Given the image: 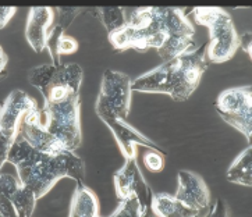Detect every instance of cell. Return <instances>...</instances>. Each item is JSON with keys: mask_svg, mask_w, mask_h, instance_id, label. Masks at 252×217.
Here are the masks:
<instances>
[{"mask_svg": "<svg viewBox=\"0 0 252 217\" xmlns=\"http://www.w3.org/2000/svg\"><path fill=\"white\" fill-rule=\"evenodd\" d=\"M238 45L244 49V52H247L248 57L251 59L252 56V39H251V32L243 33L241 36H238Z\"/></svg>", "mask_w": 252, "mask_h": 217, "instance_id": "cell-29", "label": "cell"}, {"mask_svg": "<svg viewBox=\"0 0 252 217\" xmlns=\"http://www.w3.org/2000/svg\"><path fill=\"white\" fill-rule=\"evenodd\" d=\"M95 13L98 14L102 24L105 25L109 35L120 31L127 23L124 17V11L120 7H98L95 10Z\"/></svg>", "mask_w": 252, "mask_h": 217, "instance_id": "cell-19", "label": "cell"}, {"mask_svg": "<svg viewBox=\"0 0 252 217\" xmlns=\"http://www.w3.org/2000/svg\"><path fill=\"white\" fill-rule=\"evenodd\" d=\"M194 27L177 7H139L120 31L110 33L109 40L117 50L135 49L144 52L158 49L173 35L194 36Z\"/></svg>", "mask_w": 252, "mask_h": 217, "instance_id": "cell-2", "label": "cell"}, {"mask_svg": "<svg viewBox=\"0 0 252 217\" xmlns=\"http://www.w3.org/2000/svg\"><path fill=\"white\" fill-rule=\"evenodd\" d=\"M36 109V102L27 92L14 89L0 107V128L17 135L25 114Z\"/></svg>", "mask_w": 252, "mask_h": 217, "instance_id": "cell-12", "label": "cell"}, {"mask_svg": "<svg viewBox=\"0 0 252 217\" xmlns=\"http://www.w3.org/2000/svg\"><path fill=\"white\" fill-rule=\"evenodd\" d=\"M226 177L230 183L244 186L252 185V148L251 145L236 157L228 167Z\"/></svg>", "mask_w": 252, "mask_h": 217, "instance_id": "cell-17", "label": "cell"}, {"mask_svg": "<svg viewBox=\"0 0 252 217\" xmlns=\"http://www.w3.org/2000/svg\"><path fill=\"white\" fill-rule=\"evenodd\" d=\"M174 198L184 206L198 212L211 205V191L208 185L198 174L188 170L179 171V189Z\"/></svg>", "mask_w": 252, "mask_h": 217, "instance_id": "cell-11", "label": "cell"}, {"mask_svg": "<svg viewBox=\"0 0 252 217\" xmlns=\"http://www.w3.org/2000/svg\"><path fill=\"white\" fill-rule=\"evenodd\" d=\"M220 117L238 129L251 145L252 141V87H237L223 91L216 100Z\"/></svg>", "mask_w": 252, "mask_h": 217, "instance_id": "cell-8", "label": "cell"}, {"mask_svg": "<svg viewBox=\"0 0 252 217\" xmlns=\"http://www.w3.org/2000/svg\"><path fill=\"white\" fill-rule=\"evenodd\" d=\"M18 134L24 138L33 149L49 156H59L68 151L56 137H53L49 131L45 128L42 123V110L39 109L25 114L20 124Z\"/></svg>", "mask_w": 252, "mask_h": 217, "instance_id": "cell-9", "label": "cell"}, {"mask_svg": "<svg viewBox=\"0 0 252 217\" xmlns=\"http://www.w3.org/2000/svg\"><path fill=\"white\" fill-rule=\"evenodd\" d=\"M80 117V96L73 97L62 103H43L42 123L45 128L71 152H75L80 148L82 141Z\"/></svg>", "mask_w": 252, "mask_h": 217, "instance_id": "cell-6", "label": "cell"}, {"mask_svg": "<svg viewBox=\"0 0 252 217\" xmlns=\"http://www.w3.org/2000/svg\"><path fill=\"white\" fill-rule=\"evenodd\" d=\"M131 81L130 75L114 70H106L102 77L95 110L100 120L119 119L124 120L131 107Z\"/></svg>", "mask_w": 252, "mask_h": 217, "instance_id": "cell-7", "label": "cell"}, {"mask_svg": "<svg viewBox=\"0 0 252 217\" xmlns=\"http://www.w3.org/2000/svg\"><path fill=\"white\" fill-rule=\"evenodd\" d=\"M16 7H0V30L8 24V21L16 14Z\"/></svg>", "mask_w": 252, "mask_h": 217, "instance_id": "cell-28", "label": "cell"}, {"mask_svg": "<svg viewBox=\"0 0 252 217\" xmlns=\"http://www.w3.org/2000/svg\"><path fill=\"white\" fill-rule=\"evenodd\" d=\"M103 123L109 127V129L113 132L114 138L117 144L120 146V151L124 155L126 159H137V146L141 145L148 149H156L162 151L154 141L149 138L144 137L137 129H134L131 125H128L124 120L119 119H103ZM163 152V151H162Z\"/></svg>", "mask_w": 252, "mask_h": 217, "instance_id": "cell-13", "label": "cell"}, {"mask_svg": "<svg viewBox=\"0 0 252 217\" xmlns=\"http://www.w3.org/2000/svg\"><path fill=\"white\" fill-rule=\"evenodd\" d=\"M16 137L17 135L14 134H10L7 131L0 128V170L3 167V164L7 161L8 153H10V149L13 146Z\"/></svg>", "mask_w": 252, "mask_h": 217, "instance_id": "cell-25", "label": "cell"}, {"mask_svg": "<svg viewBox=\"0 0 252 217\" xmlns=\"http://www.w3.org/2000/svg\"><path fill=\"white\" fill-rule=\"evenodd\" d=\"M110 217H156L152 212L151 203H148L145 206H141L139 201L132 196L128 199L120 201L119 208L116 209L113 215Z\"/></svg>", "mask_w": 252, "mask_h": 217, "instance_id": "cell-20", "label": "cell"}, {"mask_svg": "<svg viewBox=\"0 0 252 217\" xmlns=\"http://www.w3.org/2000/svg\"><path fill=\"white\" fill-rule=\"evenodd\" d=\"M64 33V30L59 25H55L50 30L49 35H48V42H46V49L49 50L50 57H52V63L53 64H60V57L57 56V42L60 39V36Z\"/></svg>", "mask_w": 252, "mask_h": 217, "instance_id": "cell-24", "label": "cell"}, {"mask_svg": "<svg viewBox=\"0 0 252 217\" xmlns=\"http://www.w3.org/2000/svg\"><path fill=\"white\" fill-rule=\"evenodd\" d=\"M7 55L4 53L3 48L0 46V80H3L6 75H7V71H6V67H7Z\"/></svg>", "mask_w": 252, "mask_h": 217, "instance_id": "cell-30", "label": "cell"}, {"mask_svg": "<svg viewBox=\"0 0 252 217\" xmlns=\"http://www.w3.org/2000/svg\"><path fill=\"white\" fill-rule=\"evenodd\" d=\"M84 72L77 63L41 64L28 71V81L43 96V103H62L80 96Z\"/></svg>", "mask_w": 252, "mask_h": 217, "instance_id": "cell-4", "label": "cell"}, {"mask_svg": "<svg viewBox=\"0 0 252 217\" xmlns=\"http://www.w3.org/2000/svg\"><path fill=\"white\" fill-rule=\"evenodd\" d=\"M55 18V10L50 7H32L30 10L27 25H25V39L30 46L39 53L46 49L50 25Z\"/></svg>", "mask_w": 252, "mask_h": 217, "instance_id": "cell-14", "label": "cell"}, {"mask_svg": "<svg viewBox=\"0 0 252 217\" xmlns=\"http://www.w3.org/2000/svg\"><path fill=\"white\" fill-rule=\"evenodd\" d=\"M144 164L148 171L151 173H160L166 166V157L162 153V151L156 149H148L144 153Z\"/></svg>", "mask_w": 252, "mask_h": 217, "instance_id": "cell-22", "label": "cell"}, {"mask_svg": "<svg viewBox=\"0 0 252 217\" xmlns=\"http://www.w3.org/2000/svg\"><path fill=\"white\" fill-rule=\"evenodd\" d=\"M113 180L116 195L120 201L135 196L141 206L152 202L154 192L142 177L137 159H126L122 169L114 173Z\"/></svg>", "mask_w": 252, "mask_h": 217, "instance_id": "cell-10", "label": "cell"}, {"mask_svg": "<svg viewBox=\"0 0 252 217\" xmlns=\"http://www.w3.org/2000/svg\"><path fill=\"white\" fill-rule=\"evenodd\" d=\"M206 48L208 43H203L201 48L139 75L131 84V89L142 93H166L176 102L187 100L198 88L208 68Z\"/></svg>", "mask_w": 252, "mask_h": 217, "instance_id": "cell-3", "label": "cell"}, {"mask_svg": "<svg viewBox=\"0 0 252 217\" xmlns=\"http://www.w3.org/2000/svg\"><path fill=\"white\" fill-rule=\"evenodd\" d=\"M70 217H100L98 196L84 183H78L74 192Z\"/></svg>", "mask_w": 252, "mask_h": 217, "instance_id": "cell-16", "label": "cell"}, {"mask_svg": "<svg viewBox=\"0 0 252 217\" xmlns=\"http://www.w3.org/2000/svg\"><path fill=\"white\" fill-rule=\"evenodd\" d=\"M78 50V42L74 39L73 36H68L63 33L60 36V39L57 42V56H63V55H73Z\"/></svg>", "mask_w": 252, "mask_h": 217, "instance_id": "cell-26", "label": "cell"}, {"mask_svg": "<svg viewBox=\"0 0 252 217\" xmlns=\"http://www.w3.org/2000/svg\"><path fill=\"white\" fill-rule=\"evenodd\" d=\"M87 11V8L82 7H57V23L56 25L62 27L63 30L68 28L70 25L73 24V21L80 16L81 13Z\"/></svg>", "mask_w": 252, "mask_h": 217, "instance_id": "cell-23", "label": "cell"}, {"mask_svg": "<svg viewBox=\"0 0 252 217\" xmlns=\"http://www.w3.org/2000/svg\"><path fill=\"white\" fill-rule=\"evenodd\" d=\"M195 50V40L191 35H173L158 49V55L163 60V63H167L176 57L181 56L184 53Z\"/></svg>", "mask_w": 252, "mask_h": 217, "instance_id": "cell-18", "label": "cell"}, {"mask_svg": "<svg viewBox=\"0 0 252 217\" xmlns=\"http://www.w3.org/2000/svg\"><path fill=\"white\" fill-rule=\"evenodd\" d=\"M0 217H1V216H0Z\"/></svg>", "mask_w": 252, "mask_h": 217, "instance_id": "cell-31", "label": "cell"}, {"mask_svg": "<svg viewBox=\"0 0 252 217\" xmlns=\"http://www.w3.org/2000/svg\"><path fill=\"white\" fill-rule=\"evenodd\" d=\"M205 217H230L228 206L226 201L221 199V198H218V201H216L215 206H213V210Z\"/></svg>", "mask_w": 252, "mask_h": 217, "instance_id": "cell-27", "label": "cell"}, {"mask_svg": "<svg viewBox=\"0 0 252 217\" xmlns=\"http://www.w3.org/2000/svg\"><path fill=\"white\" fill-rule=\"evenodd\" d=\"M151 206L156 217H198L199 215L198 210L184 206L169 193H154Z\"/></svg>", "mask_w": 252, "mask_h": 217, "instance_id": "cell-15", "label": "cell"}, {"mask_svg": "<svg viewBox=\"0 0 252 217\" xmlns=\"http://www.w3.org/2000/svg\"><path fill=\"white\" fill-rule=\"evenodd\" d=\"M192 16L199 25L209 30L206 57L211 63L220 64L231 60L237 50L238 35L227 11L220 7H195Z\"/></svg>", "mask_w": 252, "mask_h": 217, "instance_id": "cell-5", "label": "cell"}, {"mask_svg": "<svg viewBox=\"0 0 252 217\" xmlns=\"http://www.w3.org/2000/svg\"><path fill=\"white\" fill-rule=\"evenodd\" d=\"M7 161L16 167L20 183L31 189L36 199L45 196L62 178L70 177L78 183H84L85 178V164L78 155L71 151L59 156L45 155L33 149L20 134L13 142Z\"/></svg>", "mask_w": 252, "mask_h": 217, "instance_id": "cell-1", "label": "cell"}, {"mask_svg": "<svg viewBox=\"0 0 252 217\" xmlns=\"http://www.w3.org/2000/svg\"><path fill=\"white\" fill-rule=\"evenodd\" d=\"M36 196L35 193L21 184L13 198V205L16 208L18 217H32L33 210L36 206Z\"/></svg>", "mask_w": 252, "mask_h": 217, "instance_id": "cell-21", "label": "cell"}]
</instances>
